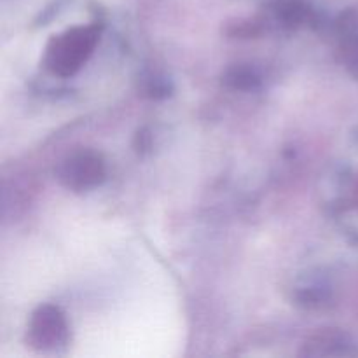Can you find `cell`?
<instances>
[{"label": "cell", "instance_id": "1", "mask_svg": "<svg viewBox=\"0 0 358 358\" xmlns=\"http://www.w3.org/2000/svg\"><path fill=\"white\" fill-rule=\"evenodd\" d=\"M98 41H100V28L96 24L76 27L55 35L45 48V69L58 77L73 76L93 55Z\"/></svg>", "mask_w": 358, "mask_h": 358}, {"label": "cell", "instance_id": "2", "mask_svg": "<svg viewBox=\"0 0 358 358\" xmlns=\"http://www.w3.org/2000/svg\"><path fill=\"white\" fill-rule=\"evenodd\" d=\"M105 175L107 170L103 159L93 150H79L70 154L56 170L59 184L73 192H86L98 187L103 184Z\"/></svg>", "mask_w": 358, "mask_h": 358}, {"label": "cell", "instance_id": "3", "mask_svg": "<svg viewBox=\"0 0 358 358\" xmlns=\"http://www.w3.org/2000/svg\"><path fill=\"white\" fill-rule=\"evenodd\" d=\"M69 339V325L59 308L44 304L31 315L28 341L38 352H55Z\"/></svg>", "mask_w": 358, "mask_h": 358}, {"label": "cell", "instance_id": "4", "mask_svg": "<svg viewBox=\"0 0 358 358\" xmlns=\"http://www.w3.org/2000/svg\"><path fill=\"white\" fill-rule=\"evenodd\" d=\"M224 83L238 91H254L261 86V76L255 69L247 65H234L224 73Z\"/></svg>", "mask_w": 358, "mask_h": 358}]
</instances>
